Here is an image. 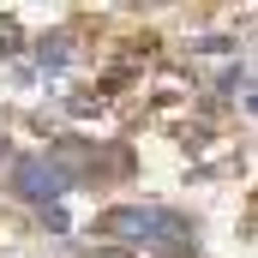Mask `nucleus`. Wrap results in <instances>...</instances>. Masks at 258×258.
<instances>
[{
  "instance_id": "nucleus-6",
  "label": "nucleus",
  "mask_w": 258,
  "mask_h": 258,
  "mask_svg": "<svg viewBox=\"0 0 258 258\" xmlns=\"http://www.w3.org/2000/svg\"><path fill=\"white\" fill-rule=\"evenodd\" d=\"M96 258H132V252H96Z\"/></svg>"
},
{
  "instance_id": "nucleus-1",
  "label": "nucleus",
  "mask_w": 258,
  "mask_h": 258,
  "mask_svg": "<svg viewBox=\"0 0 258 258\" xmlns=\"http://www.w3.org/2000/svg\"><path fill=\"white\" fill-rule=\"evenodd\" d=\"M96 234H114L126 246H150L156 258H192V222L162 204H114L96 216Z\"/></svg>"
},
{
  "instance_id": "nucleus-3",
  "label": "nucleus",
  "mask_w": 258,
  "mask_h": 258,
  "mask_svg": "<svg viewBox=\"0 0 258 258\" xmlns=\"http://www.w3.org/2000/svg\"><path fill=\"white\" fill-rule=\"evenodd\" d=\"M36 54H42V66H66L72 48H66V36H42V48H36Z\"/></svg>"
},
{
  "instance_id": "nucleus-5",
  "label": "nucleus",
  "mask_w": 258,
  "mask_h": 258,
  "mask_svg": "<svg viewBox=\"0 0 258 258\" xmlns=\"http://www.w3.org/2000/svg\"><path fill=\"white\" fill-rule=\"evenodd\" d=\"M246 108H252V114H258V90H252V96H246Z\"/></svg>"
},
{
  "instance_id": "nucleus-4",
  "label": "nucleus",
  "mask_w": 258,
  "mask_h": 258,
  "mask_svg": "<svg viewBox=\"0 0 258 258\" xmlns=\"http://www.w3.org/2000/svg\"><path fill=\"white\" fill-rule=\"evenodd\" d=\"M12 48H18V24H12V18H0V54H12Z\"/></svg>"
},
{
  "instance_id": "nucleus-7",
  "label": "nucleus",
  "mask_w": 258,
  "mask_h": 258,
  "mask_svg": "<svg viewBox=\"0 0 258 258\" xmlns=\"http://www.w3.org/2000/svg\"><path fill=\"white\" fill-rule=\"evenodd\" d=\"M0 156H6V144H0Z\"/></svg>"
},
{
  "instance_id": "nucleus-2",
  "label": "nucleus",
  "mask_w": 258,
  "mask_h": 258,
  "mask_svg": "<svg viewBox=\"0 0 258 258\" xmlns=\"http://www.w3.org/2000/svg\"><path fill=\"white\" fill-rule=\"evenodd\" d=\"M12 186H18V198H30V204H54L66 192V174L48 156H18L12 162Z\"/></svg>"
}]
</instances>
